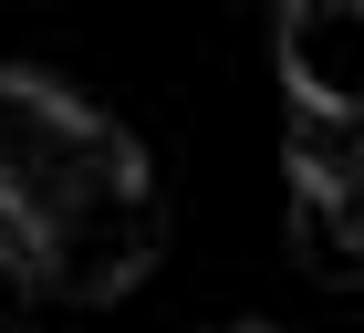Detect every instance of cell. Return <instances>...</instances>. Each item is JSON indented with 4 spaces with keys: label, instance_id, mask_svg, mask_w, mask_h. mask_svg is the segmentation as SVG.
<instances>
[{
    "label": "cell",
    "instance_id": "6da1fadb",
    "mask_svg": "<svg viewBox=\"0 0 364 333\" xmlns=\"http://www.w3.org/2000/svg\"><path fill=\"white\" fill-rule=\"evenodd\" d=\"M136 177H146L136 136H114L94 105H73L42 73H0V229H11V250Z\"/></svg>",
    "mask_w": 364,
    "mask_h": 333
},
{
    "label": "cell",
    "instance_id": "7a4b0ae2",
    "mask_svg": "<svg viewBox=\"0 0 364 333\" xmlns=\"http://www.w3.org/2000/svg\"><path fill=\"white\" fill-rule=\"evenodd\" d=\"M156 240H167V219H156V188L136 177V188H114V198H84L73 219L31 229L21 260H31V281H42L53 302H114V292L156 260Z\"/></svg>",
    "mask_w": 364,
    "mask_h": 333
},
{
    "label": "cell",
    "instance_id": "3957f363",
    "mask_svg": "<svg viewBox=\"0 0 364 333\" xmlns=\"http://www.w3.org/2000/svg\"><path fill=\"white\" fill-rule=\"evenodd\" d=\"M281 83L291 105H364V0H281Z\"/></svg>",
    "mask_w": 364,
    "mask_h": 333
},
{
    "label": "cell",
    "instance_id": "277c9868",
    "mask_svg": "<svg viewBox=\"0 0 364 333\" xmlns=\"http://www.w3.org/2000/svg\"><path fill=\"white\" fill-rule=\"evenodd\" d=\"M364 125L343 105H291V188H354Z\"/></svg>",
    "mask_w": 364,
    "mask_h": 333
},
{
    "label": "cell",
    "instance_id": "5b68a950",
    "mask_svg": "<svg viewBox=\"0 0 364 333\" xmlns=\"http://www.w3.org/2000/svg\"><path fill=\"white\" fill-rule=\"evenodd\" d=\"M291 250H302L323 281H354V271H364V240H354V188H291Z\"/></svg>",
    "mask_w": 364,
    "mask_h": 333
},
{
    "label": "cell",
    "instance_id": "8992f818",
    "mask_svg": "<svg viewBox=\"0 0 364 333\" xmlns=\"http://www.w3.org/2000/svg\"><path fill=\"white\" fill-rule=\"evenodd\" d=\"M31 312H42V281L21 250H0V333H31Z\"/></svg>",
    "mask_w": 364,
    "mask_h": 333
},
{
    "label": "cell",
    "instance_id": "52a82bcc",
    "mask_svg": "<svg viewBox=\"0 0 364 333\" xmlns=\"http://www.w3.org/2000/svg\"><path fill=\"white\" fill-rule=\"evenodd\" d=\"M0 250H11V229H0Z\"/></svg>",
    "mask_w": 364,
    "mask_h": 333
}]
</instances>
